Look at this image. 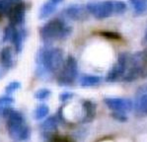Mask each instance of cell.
Segmentation results:
<instances>
[{
    "instance_id": "cb8c5ba5",
    "label": "cell",
    "mask_w": 147,
    "mask_h": 142,
    "mask_svg": "<svg viewBox=\"0 0 147 142\" xmlns=\"http://www.w3.org/2000/svg\"><path fill=\"white\" fill-rule=\"evenodd\" d=\"M31 136V128L29 125H25L22 129L21 133H20V136H19V141H26L30 138Z\"/></svg>"
},
{
    "instance_id": "9c48e42d",
    "label": "cell",
    "mask_w": 147,
    "mask_h": 142,
    "mask_svg": "<svg viewBox=\"0 0 147 142\" xmlns=\"http://www.w3.org/2000/svg\"><path fill=\"white\" fill-rule=\"evenodd\" d=\"M25 14H26V5L23 2H19V3L15 4L12 6L7 15L9 23L13 26L21 25L25 20Z\"/></svg>"
},
{
    "instance_id": "4dcf8cb0",
    "label": "cell",
    "mask_w": 147,
    "mask_h": 142,
    "mask_svg": "<svg viewBox=\"0 0 147 142\" xmlns=\"http://www.w3.org/2000/svg\"><path fill=\"white\" fill-rule=\"evenodd\" d=\"M10 2L13 4V5H15V4L19 3V2H22V0H10Z\"/></svg>"
},
{
    "instance_id": "5b68a950",
    "label": "cell",
    "mask_w": 147,
    "mask_h": 142,
    "mask_svg": "<svg viewBox=\"0 0 147 142\" xmlns=\"http://www.w3.org/2000/svg\"><path fill=\"white\" fill-rule=\"evenodd\" d=\"M130 55L127 53H121L117 57V62L111 67L106 75V81L110 83L117 82L123 79L129 65Z\"/></svg>"
},
{
    "instance_id": "1f68e13d",
    "label": "cell",
    "mask_w": 147,
    "mask_h": 142,
    "mask_svg": "<svg viewBox=\"0 0 147 142\" xmlns=\"http://www.w3.org/2000/svg\"><path fill=\"white\" fill-rule=\"evenodd\" d=\"M143 42L147 44V31H146V33H145V36H144V38H143Z\"/></svg>"
},
{
    "instance_id": "7402d4cb",
    "label": "cell",
    "mask_w": 147,
    "mask_h": 142,
    "mask_svg": "<svg viewBox=\"0 0 147 142\" xmlns=\"http://www.w3.org/2000/svg\"><path fill=\"white\" fill-rule=\"evenodd\" d=\"M13 4L10 2V0H0V16H7Z\"/></svg>"
},
{
    "instance_id": "d4e9b609",
    "label": "cell",
    "mask_w": 147,
    "mask_h": 142,
    "mask_svg": "<svg viewBox=\"0 0 147 142\" xmlns=\"http://www.w3.org/2000/svg\"><path fill=\"white\" fill-rule=\"evenodd\" d=\"M126 112H113L112 116L114 119L119 121V122H125L127 120V116H126Z\"/></svg>"
},
{
    "instance_id": "7a4b0ae2",
    "label": "cell",
    "mask_w": 147,
    "mask_h": 142,
    "mask_svg": "<svg viewBox=\"0 0 147 142\" xmlns=\"http://www.w3.org/2000/svg\"><path fill=\"white\" fill-rule=\"evenodd\" d=\"M71 33V27L59 18L49 20L40 29V36L44 40H64L69 37Z\"/></svg>"
},
{
    "instance_id": "ac0fdd59",
    "label": "cell",
    "mask_w": 147,
    "mask_h": 142,
    "mask_svg": "<svg viewBox=\"0 0 147 142\" xmlns=\"http://www.w3.org/2000/svg\"><path fill=\"white\" fill-rule=\"evenodd\" d=\"M49 114V108L46 104H40L36 108L34 112V118L35 119H42L47 118Z\"/></svg>"
},
{
    "instance_id": "e0dca14e",
    "label": "cell",
    "mask_w": 147,
    "mask_h": 142,
    "mask_svg": "<svg viewBox=\"0 0 147 142\" xmlns=\"http://www.w3.org/2000/svg\"><path fill=\"white\" fill-rule=\"evenodd\" d=\"M135 110L138 114L147 116V93L139 96L135 103Z\"/></svg>"
},
{
    "instance_id": "7c38bea8",
    "label": "cell",
    "mask_w": 147,
    "mask_h": 142,
    "mask_svg": "<svg viewBox=\"0 0 147 142\" xmlns=\"http://www.w3.org/2000/svg\"><path fill=\"white\" fill-rule=\"evenodd\" d=\"M80 86L83 88H91L96 87L102 83V77L98 75H92V74H84L80 78Z\"/></svg>"
},
{
    "instance_id": "277c9868",
    "label": "cell",
    "mask_w": 147,
    "mask_h": 142,
    "mask_svg": "<svg viewBox=\"0 0 147 142\" xmlns=\"http://www.w3.org/2000/svg\"><path fill=\"white\" fill-rule=\"evenodd\" d=\"M88 12L94 18L103 20L114 15V4L113 0L105 1H90L86 4Z\"/></svg>"
},
{
    "instance_id": "603a6c76",
    "label": "cell",
    "mask_w": 147,
    "mask_h": 142,
    "mask_svg": "<svg viewBox=\"0 0 147 142\" xmlns=\"http://www.w3.org/2000/svg\"><path fill=\"white\" fill-rule=\"evenodd\" d=\"M21 87V83L18 82V81H13V82L9 83V84L5 88V94L11 95L13 94L15 91H17L19 88Z\"/></svg>"
},
{
    "instance_id": "8fae6325",
    "label": "cell",
    "mask_w": 147,
    "mask_h": 142,
    "mask_svg": "<svg viewBox=\"0 0 147 142\" xmlns=\"http://www.w3.org/2000/svg\"><path fill=\"white\" fill-rule=\"evenodd\" d=\"M63 0H49L40 7L39 12V18L42 20L47 19L51 16L57 9V6L62 3Z\"/></svg>"
},
{
    "instance_id": "83f0119b",
    "label": "cell",
    "mask_w": 147,
    "mask_h": 142,
    "mask_svg": "<svg viewBox=\"0 0 147 142\" xmlns=\"http://www.w3.org/2000/svg\"><path fill=\"white\" fill-rule=\"evenodd\" d=\"M13 110H14L13 108H10V107H8V106H6V107H3V109H2V110H1V114L4 118H7L8 116L13 112Z\"/></svg>"
},
{
    "instance_id": "d6986e66",
    "label": "cell",
    "mask_w": 147,
    "mask_h": 142,
    "mask_svg": "<svg viewBox=\"0 0 147 142\" xmlns=\"http://www.w3.org/2000/svg\"><path fill=\"white\" fill-rule=\"evenodd\" d=\"M114 4V15H123L127 10V5L121 0H113Z\"/></svg>"
},
{
    "instance_id": "ba28073f",
    "label": "cell",
    "mask_w": 147,
    "mask_h": 142,
    "mask_svg": "<svg viewBox=\"0 0 147 142\" xmlns=\"http://www.w3.org/2000/svg\"><path fill=\"white\" fill-rule=\"evenodd\" d=\"M64 14L68 19L75 22H82L88 19L89 12H88L86 5H79V4H72L64 10Z\"/></svg>"
},
{
    "instance_id": "52a82bcc",
    "label": "cell",
    "mask_w": 147,
    "mask_h": 142,
    "mask_svg": "<svg viewBox=\"0 0 147 142\" xmlns=\"http://www.w3.org/2000/svg\"><path fill=\"white\" fill-rule=\"evenodd\" d=\"M104 103L113 112H128L133 108L132 101L127 98H113V97H109V98L104 99Z\"/></svg>"
},
{
    "instance_id": "9a60e30c",
    "label": "cell",
    "mask_w": 147,
    "mask_h": 142,
    "mask_svg": "<svg viewBox=\"0 0 147 142\" xmlns=\"http://www.w3.org/2000/svg\"><path fill=\"white\" fill-rule=\"evenodd\" d=\"M27 36V33L25 31V29H22V30H17L13 37L12 40V44L14 46V48H15V51L17 53H20L22 51V48H23V42L25 40Z\"/></svg>"
},
{
    "instance_id": "d6a6232c",
    "label": "cell",
    "mask_w": 147,
    "mask_h": 142,
    "mask_svg": "<svg viewBox=\"0 0 147 142\" xmlns=\"http://www.w3.org/2000/svg\"><path fill=\"white\" fill-rule=\"evenodd\" d=\"M2 109H3V107H0V112H1V110H2Z\"/></svg>"
},
{
    "instance_id": "3957f363",
    "label": "cell",
    "mask_w": 147,
    "mask_h": 142,
    "mask_svg": "<svg viewBox=\"0 0 147 142\" xmlns=\"http://www.w3.org/2000/svg\"><path fill=\"white\" fill-rule=\"evenodd\" d=\"M78 76V63L74 56L68 55L65 58L59 74L57 76V84L59 86H71Z\"/></svg>"
},
{
    "instance_id": "6da1fadb",
    "label": "cell",
    "mask_w": 147,
    "mask_h": 142,
    "mask_svg": "<svg viewBox=\"0 0 147 142\" xmlns=\"http://www.w3.org/2000/svg\"><path fill=\"white\" fill-rule=\"evenodd\" d=\"M63 62V52L57 47H44L38 53V63L40 67L49 73L59 71Z\"/></svg>"
},
{
    "instance_id": "30bf717a",
    "label": "cell",
    "mask_w": 147,
    "mask_h": 142,
    "mask_svg": "<svg viewBox=\"0 0 147 142\" xmlns=\"http://www.w3.org/2000/svg\"><path fill=\"white\" fill-rule=\"evenodd\" d=\"M82 118L81 123H88L91 122L95 118L97 114V105L90 100H85L82 102Z\"/></svg>"
},
{
    "instance_id": "44dd1931",
    "label": "cell",
    "mask_w": 147,
    "mask_h": 142,
    "mask_svg": "<svg viewBox=\"0 0 147 142\" xmlns=\"http://www.w3.org/2000/svg\"><path fill=\"white\" fill-rule=\"evenodd\" d=\"M51 95V91L47 88H42V89H39L38 91L35 92V97L37 100H40V101H45L47 99L49 98V96Z\"/></svg>"
},
{
    "instance_id": "484cf974",
    "label": "cell",
    "mask_w": 147,
    "mask_h": 142,
    "mask_svg": "<svg viewBox=\"0 0 147 142\" xmlns=\"http://www.w3.org/2000/svg\"><path fill=\"white\" fill-rule=\"evenodd\" d=\"M14 102V99L10 97V95H4V96L0 97V107H6V106L11 105Z\"/></svg>"
},
{
    "instance_id": "2e32d148",
    "label": "cell",
    "mask_w": 147,
    "mask_h": 142,
    "mask_svg": "<svg viewBox=\"0 0 147 142\" xmlns=\"http://www.w3.org/2000/svg\"><path fill=\"white\" fill-rule=\"evenodd\" d=\"M135 15H142L147 11V0H128Z\"/></svg>"
},
{
    "instance_id": "f546056e",
    "label": "cell",
    "mask_w": 147,
    "mask_h": 142,
    "mask_svg": "<svg viewBox=\"0 0 147 142\" xmlns=\"http://www.w3.org/2000/svg\"><path fill=\"white\" fill-rule=\"evenodd\" d=\"M102 35L106 36V37H108V38H111V39H116V38L117 37V34H115V33H107V32H105V33H102Z\"/></svg>"
},
{
    "instance_id": "5bb4252c",
    "label": "cell",
    "mask_w": 147,
    "mask_h": 142,
    "mask_svg": "<svg viewBox=\"0 0 147 142\" xmlns=\"http://www.w3.org/2000/svg\"><path fill=\"white\" fill-rule=\"evenodd\" d=\"M0 62L4 68H11L13 65V50L10 46H5L0 52Z\"/></svg>"
},
{
    "instance_id": "f1b7e54d",
    "label": "cell",
    "mask_w": 147,
    "mask_h": 142,
    "mask_svg": "<svg viewBox=\"0 0 147 142\" xmlns=\"http://www.w3.org/2000/svg\"><path fill=\"white\" fill-rule=\"evenodd\" d=\"M147 93V85H142L141 87L137 90V96H141L143 94Z\"/></svg>"
},
{
    "instance_id": "4fadbf2b",
    "label": "cell",
    "mask_w": 147,
    "mask_h": 142,
    "mask_svg": "<svg viewBox=\"0 0 147 142\" xmlns=\"http://www.w3.org/2000/svg\"><path fill=\"white\" fill-rule=\"evenodd\" d=\"M58 123H59V120H58L57 116H51L47 118L40 123V128L42 132H55L58 127Z\"/></svg>"
},
{
    "instance_id": "ffe728a7",
    "label": "cell",
    "mask_w": 147,
    "mask_h": 142,
    "mask_svg": "<svg viewBox=\"0 0 147 142\" xmlns=\"http://www.w3.org/2000/svg\"><path fill=\"white\" fill-rule=\"evenodd\" d=\"M16 31H17L16 26H13V25L10 24L9 26L6 27V28L4 29V33H3V42H11L13 37H14Z\"/></svg>"
},
{
    "instance_id": "8992f818",
    "label": "cell",
    "mask_w": 147,
    "mask_h": 142,
    "mask_svg": "<svg viewBox=\"0 0 147 142\" xmlns=\"http://www.w3.org/2000/svg\"><path fill=\"white\" fill-rule=\"evenodd\" d=\"M6 119H7V130L10 138L15 141H19L20 133L24 126L27 125L25 122L23 114L14 110Z\"/></svg>"
},
{
    "instance_id": "4316f807",
    "label": "cell",
    "mask_w": 147,
    "mask_h": 142,
    "mask_svg": "<svg viewBox=\"0 0 147 142\" xmlns=\"http://www.w3.org/2000/svg\"><path fill=\"white\" fill-rule=\"evenodd\" d=\"M73 97L74 93H72V92H63V93L59 95V101L61 103H66L69 102Z\"/></svg>"
}]
</instances>
